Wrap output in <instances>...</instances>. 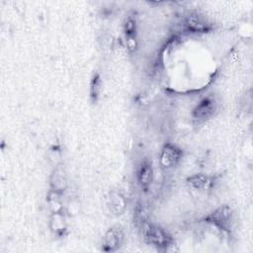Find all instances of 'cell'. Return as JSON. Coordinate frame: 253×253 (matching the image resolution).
I'll return each instance as SVG.
<instances>
[{
    "label": "cell",
    "instance_id": "1",
    "mask_svg": "<svg viewBox=\"0 0 253 253\" xmlns=\"http://www.w3.org/2000/svg\"><path fill=\"white\" fill-rule=\"evenodd\" d=\"M142 236L144 241L159 250L167 251L173 245L172 237L161 227L146 222L142 227Z\"/></svg>",
    "mask_w": 253,
    "mask_h": 253
},
{
    "label": "cell",
    "instance_id": "2",
    "mask_svg": "<svg viewBox=\"0 0 253 253\" xmlns=\"http://www.w3.org/2000/svg\"><path fill=\"white\" fill-rule=\"evenodd\" d=\"M206 220L220 230L229 232L233 224V211L228 206L223 205L210 213Z\"/></svg>",
    "mask_w": 253,
    "mask_h": 253
},
{
    "label": "cell",
    "instance_id": "3",
    "mask_svg": "<svg viewBox=\"0 0 253 253\" xmlns=\"http://www.w3.org/2000/svg\"><path fill=\"white\" fill-rule=\"evenodd\" d=\"M217 108L216 100L213 96L210 95L205 97L200 103L195 107L192 112V119L194 124L200 125L210 120L215 113Z\"/></svg>",
    "mask_w": 253,
    "mask_h": 253
},
{
    "label": "cell",
    "instance_id": "4",
    "mask_svg": "<svg viewBox=\"0 0 253 253\" xmlns=\"http://www.w3.org/2000/svg\"><path fill=\"white\" fill-rule=\"evenodd\" d=\"M125 241L124 231L118 227L113 226L109 228L105 235L103 236L102 241V250L105 252H114L117 251Z\"/></svg>",
    "mask_w": 253,
    "mask_h": 253
},
{
    "label": "cell",
    "instance_id": "5",
    "mask_svg": "<svg viewBox=\"0 0 253 253\" xmlns=\"http://www.w3.org/2000/svg\"><path fill=\"white\" fill-rule=\"evenodd\" d=\"M183 156L180 147L172 143H166L160 152V165L163 168H171L179 163Z\"/></svg>",
    "mask_w": 253,
    "mask_h": 253
},
{
    "label": "cell",
    "instance_id": "6",
    "mask_svg": "<svg viewBox=\"0 0 253 253\" xmlns=\"http://www.w3.org/2000/svg\"><path fill=\"white\" fill-rule=\"evenodd\" d=\"M183 26L188 33L201 34L211 30V25L201 15L192 14L185 18Z\"/></svg>",
    "mask_w": 253,
    "mask_h": 253
},
{
    "label": "cell",
    "instance_id": "7",
    "mask_svg": "<svg viewBox=\"0 0 253 253\" xmlns=\"http://www.w3.org/2000/svg\"><path fill=\"white\" fill-rule=\"evenodd\" d=\"M187 182L195 190L206 191L212 187L213 178L205 174H194L187 179Z\"/></svg>",
    "mask_w": 253,
    "mask_h": 253
},
{
    "label": "cell",
    "instance_id": "8",
    "mask_svg": "<svg viewBox=\"0 0 253 253\" xmlns=\"http://www.w3.org/2000/svg\"><path fill=\"white\" fill-rule=\"evenodd\" d=\"M153 180V169L148 160L141 162L137 171V181L141 188H148Z\"/></svg>",
    "mask_w": 253,
    "mask_h": 253
},
{
    "label": "cell",
    "instance_id": "9",
    "mask_svg": "<svg viewBox=\"0 0 253 253\" xmlns=\"http://www.w3.org/2000/svg\"><path fill=\"white\" fill-rule=\"evenodd\" d=\"M110 195V206L112 211H114L116 214H122L126 209V201L124 196L117 192H113Z\"/></svg>",
    "mask_w": 253,
    "mask_h": 253
},
{
    "label": "cell",
    "instance_id": "10",
    "mask_svg": "<svg viewBox=\"0 0 253 253\" xmlns=\"http://www.w3.org/2000/svg\"><path fill=\"white\" fill-rule=\"evenodd\" d=\"M101 85H102V81H101V77L99 74L94 75L92 81H91V87H90V96L91 99L93 100V102L97 101V98L100 94L101 91Z\"/></svg>",
    "mask_w": 253,
    "mask_h": 253
}]
</instances>
